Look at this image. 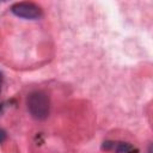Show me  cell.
I'll list each match as a JSON object with an SVG mask.
<instances>
[{"mask_svg":"<svg viewBox=\"0 0 153 153\" xmlns=\"http://www.w3.org/2000/svg\"><path fill=\"white\" fill-rule=\"evenodd\" d=\"M103 149H114L116 153H137V149L128 142H114V141H105L102 146Z\"/></svg>","mask_w":153,"mask_h":153,"instance_id":"obj_3","label":"cell"},{"mask_svg":"<svg viewBox=\"0 0 153 153\" xmlns=\"http://www.w3.org/2000/svg\"><path fill=\"white\" fill-rule=\"evenodd\" d=\"M11 12L24 19H38L42 16V8L33 2H17L11 7Z\"/></svg>","mask_w":153,"mask_h":153,"instance_id":"obj_2","label":"cell"},{"mask_svg":"<svg viewBox=\"0 0 153 153\" xmlns=\"http://www.w3.org/2000/svg\"><path fill=\"white\" fill-rule=\"evenodd\" d=\"M26 106L30 115L38 121L45 120L50 111L49 97L42 91L31 92L26 98Z\"/></svg>","mask_w":153,"mask_h":153,"instance_id":"obj_1","label":"cell"},{"mask_svg":"<svg viewBox=\"0 0 153 153\" xmlns=\"http://www.w3.org/2000/svg\"><path fill=\"white\" fill-rule=\"evenodd\" d=\"M1 86H2V75L0 73V92H1Z\"/></svg>","mask_w":153,"mask_h":153,"instance_id":"obj_5","label":"cell"},{"mask_svg":"<svg viewBox=\"0 0 153 153\" xmlns=\"http://www.w3.org/2000/svg\"><path fill=\"white\" fill-rule=\"evenodd\" d=\"M6 140V131L4 129H0V143H2Z\"/></svg>","mask_w":153,"mask_h":153,"instance_id":"obj_4","label":"cell"}]
</instances>
